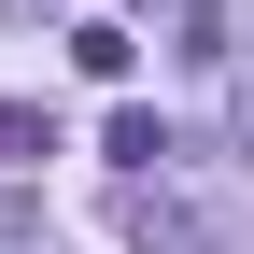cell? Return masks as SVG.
<instances>
[{
	"mask_svg": "<svg viewBox=\"0 0 254 254\" xmlns=\"http://www.w3.org/2000/svg\"><path fill=\"white\" fill-rule=\"evenodd\" d=\"M43 155H57V113H43V99H0V170L28 184V170H43Z\"/></svg>",
	"mask_w": 254,
	"mask_h": 254,
	"instance_id": "cell-1",
	"label": "cell"
},
{
	"mask_svg": "<svg viewBox=\"0 0 254 254\" xmlns=\"http://www.w3.org/2000/svg\"><path fill=\"white\" fill-rule=\"evenodd\" d=\"M226 127H240V155H254V28H226Z\"/></svg>",
	"mask_w": 254,
	"mask_h": 254,
	"instance_id": "cell-5",
	"label": "cell"
},
{
	"mask_svg": "<svg viewBox=\"0 0 254 254\" xmlns=\"http://www.w3.org/2000/svg\"><path fill=\"white\" fill-rule=\"evenodd\" d=\"M127 57H141V43H127L113 14H85V28H71V71H85V85H127Z\"/></svg>",
	"mask_w": 254,
	"mask_h": 254,
	"instance_id": "cell-3",
	"label": "cell"
},
{
	"mask_svg": "<svg viewBox=\"0 0 254 254\" xmlns=\"http://www.w3.org/2000/svg\"><path fill=\"white\" fill-rule=\"evenodd\" d=\"M99 155H113V170H170V127H155V113H113Z\"/></svg>",
	"mask_w": 254,
	"mask_h": 254,
	"instance_id": "cell-4",
	"label": "cell"
},
{
	"mask_svg": "<svg viewBox=\"0 0 254 254\" xmlns=\"http://www.w3.org/2000/svg\"><path fill=\"white\" fill-rule=\"evenodd\" d=\"M127 240H141V254H212V226H198L184 198H141V212H127Z\"/></svg>",
	"mask_w": 254,
	"mask_h": 254,
	"instance_id": "cell-2",
	"label": "cell"
}]
</instances>
